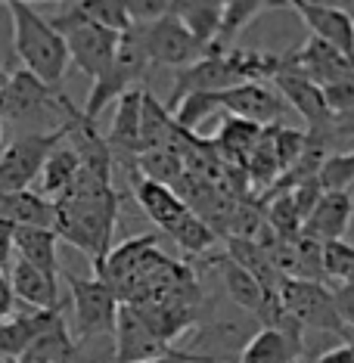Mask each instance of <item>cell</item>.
I'll list each match as a JSON object with an SVG mask.
<instances>
[{"mask_svg": "<svg viewBox=\"0 0 354 363\" xmlns=\"http://www.w3.org/2000/svg\"><path fill=\"white\" fill-rule=\"evenodd\" d=\"M6 10L13 19V50L22 69L44 81L47 87H60L69 72V50H65L62 35L31 4L10 0Z\"/></svg>", "mask_w": 354, "mask_h": 363, "instance_id": "1", "label": "cell"}, {"mask_svg": "<svg viewBox=\"0 0 354 363\" xmlns=\"http://www.w3.org/2000/svg\"><path fill=\"white\" fill-rule=\"evenodd\" d=\"M47 22L62 35L65 50H69V62H75L90 81L100 78L115 56L118 35L96 26V22H90L87 16L78 10V4H69L62 13H56L53 19H47Z\"/></svg>", "mask_w": 354, "mask_h": 363, "instance_id": "2", "label": "cell"}, {"mask_svg": "<svg viewBox=\"0 0 354 363\" xmlns=\"http://www.w3.org/2000/svg\"><path fill=\"white\" fill-rule=\"evenodd\" d=\"M146 69H150V60H146V53H143V44H140L137 28L131 26L125 35H118V47H115L112 62L106 65V72L94 81V87H90L87 103H84V109H81V115H84L87 121H96L106 106L118 103L128 90H134L140 81H143Z\"/></svg>", "mask_w": 354, "mask_h": 363, "instance_id": "3", "label": "cell"}, {"mask_svg": "<svg viewBox=\"0 0 354 363\" xmlns=\"http://www.w3.org/2000/svg\"><path fill=\"white\" fill-rule=\"evenodd\" d=\"M60 277L69 283L72 292V311H75V342L78 348L90 338H112L115 320H118V298L103 279L96 277H78L72 270L60 267Z\"/></svg>", "mask_w": 354, "mask_h": 363, "instance_id": "4", "label": "cell"}, {"mask_svg": "<svg viewBox=\"0 0 354 363\" xmlns=\"http://www.w3.org/2000/svg\"><path fill=\"white\" fill-rule=\"evenodd\" d=\"M280 308L299 323L304 333L317 329V333H333L345 342L348 326L342 323L339 311H336L333 289L326 283H311V279H283L280 283Z\"/></svg>", "mask_w": 354, "mask_h": 363, "instance_id": "5", "label": "cell"}, {"mask_svg": "<svg viewBox=\"0 0 354 363\" xmlns=\"http://www.w3.org/2000/svg\"><path fill=\"white\" fill-rule=\"evenodd\" d=\"M65 140L62 125L53 130H35V134H22L13 143L0 150V193H16V189H28L38 180L44 168L47 155Z\"/></svg>", "mask_w": 354, "mask_h": 363, "instance_id": "6", "label": "cell"}, {"mask_svg": "<svg viewBox=\"0 0 354 363\" xmlns=\"http://www.w3.org/2000/svg\"><path fill=\"white\" fill-rule=\"evenodd\" d=\"M143 44V53L150 65H168V69H187V65L199 62L211 47L199 44L190 31L171 16V10L162 19L150 22V26H134Z\"/></svg>", "mask_w": 354, "mask_h": 363, "instance_id": "7", "label": "cell"}, {"mask_svg": "<svg viewBox=\"0 0 354 363\" xmlns=\"http://www.w3.org/2000/svg\"><path fill=\"white\" fill-rule=\"evenodd\" d=\"M218 109H224L230 118H240V121H252L258 128L277 125L280 115H283L286 103L280 100V94L270 84H258V81H245V84L227 87L211 94Z\"/></svg>", "mask_w": 354, "mask_h": 363, "instance_id": "8", "label": "cell"}, {"mask_svg": "<svg viewBox=\"0 0 354 363\" xmlns=\"http://www.w3.org/2000/svg\"><path fill=\"white\" fill-rule=\"evenodd\" d=\"M60 100H62L60 87H47L31 72L19 69L10 75L4 94H0V121H26L40 115L44 109L60 112Z\"/></svg>", "mask_w": 354, "mask_h": 363, "instance_id": "9", "label": "cell"}, {"mask_svg": "<svg viewBox=\"0 0 354 363\" xmlns=\"http://www.w3.org/2000/svg\"><path fill=\"white\" fill-rule=\"evenodd\" d=\"M289 6L302 16L311 38L354 60V16L348 10L329 4H308V0H292Z\"/></svg>", "mask_w": 354, "mask_h": 363, "instance_id": "10", "label": "cell"}, {"mask_svg": "<svg viewBox=\"0 0 354 363\" xmlns=\"http://www.w3.org/2000/svg\"><path fill=\"white\" fill-rule=\"evenodd\" d=\"M115 363H146L155 357H165L175 348L165 345L162 338L153 335V329L137 317L128 304L118 308V320H115Z\"/></svg>", "mask_w": 354, "mask_h": 363, "instance_id": "11", "label": "cell"}, {"mask_svg": "<svg viewBox=\"0 0 354 363\" xmlns=\"http://www.w3.org/2000/svg\"><path fill=\"white\" fill-rule=\"evenodd\" d=\"M274 87H277L280 100L289 103L292 109L311 125V130H326V128H336V125H354V121L333 118V112L326 109L323 90H320L317 84H311L308 78L292 75V72H277V75H274Z\"/></svg>", "mask_w": 354, "mask_h": 363, "instance_id": "12", "label": "cell"}, {"mask_svg": "<svg viewBox=\"0 0 354 363\" xmlns=\"http://www.w3.org/2000/svg\"><path fill=\"white\" fill-rule=\"evenodd\" d=\"M354 218V196L351 193H320L311 214L304 218L302 233L314 242H339L348 233V224Z\"/></svg>", "mask_w": 354, "mask_h": 363, "instance_id": "13", "label": "cell"}, {"mask_svg": "<svg viewBox=\"0 0 354 363\" xmlns=\"http://www.w3.org/2000/svg\"><path fill=\"white\" fill-rule=\"evenodd\" d=\"M6 279H10L13 298L28 304V311H60V283H56V277H47L31 264L13 258Z\"/></svg>", "mask_w": 354, "mask_h": 363, "instance_id": "14", "label": "cell"}, {"mask_svg": "<svg viewBox=\"0 0 354 363\" xmlns=\"http://www.w3.org/2000/svg\"><path fill=\"white\" fill-rule=\"evenodd\" d=\"M131 184H134V196L140 202V208L143 214L153 220L155 227L162 230V233H171L180 220L187 218L193 208H187V202L180 199L171 186H162V184H153V180L146 177H131Z\"/></svg>", "mask_w": 354, "mask_h": 363, "instance_id": "15", "label": "cell"}, {"mask_svg": "<svg viewBox=\"0 0 354 363\" xmlns=\"http://www.w3.org/2000/svg\"><path fill=\"white\" fill-rule=\"evenodd\" d=\"M155 245H159V236H155V233L131 236L128 242H121V245H115V249H109V255L103 258L100 267H94V277L103 279V283L115 292V289L125 286L128 279L137 274V267L143 264V258L155 249Z\"/></svg>", "mask_w": 354, "mask_h": 363, "instance_id": "16", "label": "cell"}, {"mask_svg": "<svg viewBox=\"0 0 354 363\" xmlns=\"http://www.w3.org/2000/svg\"><path fill=\"white\" fill-rule=\"evenodd\" d=\"M78 354V342L72 338V329L65 326L62 311H56L44 329L31 338L28 348L16 363H72Z\"/></svg>", "mask_w": 354, "mask_h": 363, "instance_id": "17", "label": "cell"}, {"mask_svg": "<svg viewBox=\"0 0 354 363\" xmlns=\"http://www.w3.org/2000/svg\"><path fill=\"white\" fill-rule=\"evenodd\" d=\"M56 208L50 199H44L35 189H16V193H0V220L10 227H40L53 230Z\"/></svg>", "mask_w": 354, "mask_h": 363, "instance_id": "18", "label": "cell"}, {"mask_svg": "<svg viewBox=\"0 0 354 363\" xmlns=\"http://www.w3.org/2000/svg\"><path fill=\"white\" fill-rule=\"evenodd\" d=\"M56 239L53 230L40 227H13V252L19 261L38 267L47 277H60V255H56Z\"/></svg>", "mask_w": 354, "mask_h": 363, "instance_id": "19", "label": "cell"}, {"mask_svg": "<svg viewBox=\"0 0 354 363\" xmlns=\"http://www.w3.org/2000/svg\"><path fill=\"white\" fill-rule=\"evenodd\" d=\"M177 125L171 112L155 100L150 90H143V109H140V152L153 150H175Z\"/></svg>", "mask_w": 354, "mask_h": 363, "instance_id": "20", "label": "cell"}, {"mask_svg": "<svg viewBox=\"0 0 354 363\" xmlns=\"http://www.w3.org/2000/svg\"><path fill=\"white\" fill-rule=\"evenodd\" d=\"M261 137V128L252 125V121H240V118H224V125H221L215 143H211V152L218 155V159H227V162H236L243 168L245 159H249V152L255 150V143H258Z\"/></svg>", "mask_w": 354, "mask_h": 363, "instance_id": "21", "label": "cell"}, {"mask_svg": "<svg viewBox=\"0 0 354 363\" xmlns=\"http://www.w3.org/2000/svg\"><path fill=\"white\" fill-rule=\"evenodd\" d=\"M65 143V140H62ZM56 146V150L47 155V162H44V168H40V196L44 199H60V196L65 193V189L72 186V180L78 177V171H81V159L75 155V150L72 146Z\"/></svg>", "mask_w": 354, "mask_h": 363, "instance_id": "22", "label": "cell"}, {"mask_svg": "<svg viewBox=\"0 0 354 363\" xmlns=\"http://www.w3.org/2000/svg\"><path fill=\"white\" fill-rule=\"evenodd\" d=\"M168 10L199 44H205V47L215 44L218 22H221V4H209V0H190V4H184V0H177V4H168Z\"/></svg>", "mask_w": 354, "mask_h": 363, "instance_id": "23", "label": "cell"}, {"mask_svg": "<svg viewBox=\"0 0 354 363\" xmlns=\"http://www.w3.org/2000/svg\"><path fill=\"white\" fill-rule=\"evenodd\" d=\"M302 348H295L286 335L277 329H261L249 338V345L233 363H299Z\"/></svg>", "mask_w": 354, "mask_h": 363, "instance_id": "24", "label": "cell"}, {"mask_svg": "<svg viewBox=\"0 0 354 363\" xmlns=\"http://www.w3.org/2000/svg\"><path fill=\"white\" fill-rule=\"evenodd\" d=\"M267 6H274V4H261V0H227V4H221V22H218V35H215L211 50H230L233 40L240 38V31L252 19H258Z\"/></svg>", "mask_w": 354, "mask_h": 363, "instance_id": "25", "label": "cell"}, {"mask_svg": "<svg viewBox=\"0 0 354 363\" xmlns=\"http://www.w3.org/2000/svg\"><path fill=\"white\" fill-rule=\"evenodd\" d=\"M184 159L171 150H153V152H140L137 155V174L153 180V184H162V186H171L180 177H184Z\"/></svg>", "mask_w": 354, "mask_h": 363, "instance_id": "26", "label": "cell"}, {"mask_svg": "<svg viewBox=\"0 0 354 363\" xmlns=\"http://www.w3.org/2000/svg\"><path fill=\"white\" fill-rule=\"evenodd\" d=\"M317 186L323 193H351L354 186V150L351 152H329L317 168Z\"/></svg>", "mask_w": 354, "mask_h": 363, "instance_id": "27", "label": "cell"}, {"mask_svg": "<svg viewBox=\"0 0 354 363\" xmlns=\"http://www.w3.org/2000/svg\"><path fill=\"white\" fill-rule=\"evenodd\" d=\"M320 264H323V279L336 286L354 283V245L339 239V242H326L320 252Z\"/></svg>", "mask_w": 354, "mask_h": 363, "instance_id": "28", "label": "cell"}, {"mask_svg": "<svg viewBox=\"0 0 354 363\" xmlns=\"http://www.w3.org/2000/svg\"><path fill=\"white\" fill-rule=\"evenodd\" d=\"M168 236L175 239L184 252H190V255H205L211 245H215V230H211L209 220H202L196 211L187 214V218L180 220V224L171 230Z\"/></svg>", "mask_w": 354, "mask_h": 363, "instance_id": "29", "label": "cell"}, {"mask_svg": "<svg viewBox=\"0 0 354 363\" xmlns=\"http://www.w3.org/2000/svg\"><path fill=\"white\" fill-rule=\"evenodd\" d=\"M78 10L87 16L90 22H96V26L115 31V35H125L131 28V19H128V10L121 0H81Z\"/></svg>", "mask_w": 354, "mask_h": 363, "instance_id": "30", "label": "cell"}, {"mask_svg": "<svg viewBox=\"0 0 354 363\" xmlns=\"http://www.w3.org/2000/svg\"><path fill=\"white\" fill-rule=\"evenodd\" d=\"M131 26H150V22L162 19L168 13V4L165 0H140V4H125Z\"/></svg>", "mask_w": 354, "mask_h": 363, "instance_id": "31", "label": "cell"}, {"mask_svg": "<svg viewBox=\"0 0 354 363\" xmlns=\"http://www.w3.org/2000/svg\"><path fill=\"white\" fill-rule=\"evenodd\" d=\"M146 363H221L218 354H193V351H180L175 348L165 357H155V360H146Z\"/></svg>", "mask_w": 354, "mask_h": 363, "instance_id": "32", "label": "cell"}, {"mask_svg": "<svg viewBox=\"0 0 354 363\" xmlns=\"http://www.w3.org/2000/svg\"><path fill=\"white\" fill-rule=\"evenodd\" d=\"M13 258H16V252H13V227L0 220V274L10 270Z\"/></svg>", "mask_w": 354, "mask_h": 363, "instance_id": "33", "label": "cell"}, {"mask_svg": "<svg viewBox=\"0 0 354 363\" xmlns=\"http://www.w3.org/2000/svg\"><path fill=\"white\" fill-rule=\"evenodd\" d=\"M13 313H16V298H13L10 279H6V274H0V323L10 320Z\"/></svg>", "mask_w": 354, "mask_h": 363, "instance_id": "34", "label": "cell"}, {"mask_svg": "<svg viewBox=\"0 0 354 363\" xmlns=\"http://www.w3.org/2000/svg\"><path fill=\"white\" fill-rule=\"evenodd\" d=\"M317 363H354V354H351L348 345L342 342V345H333V348H326L317 357Z\"/></svg>", "mask_w": 354, "mask_h": 363, "instance_id": "35", "label": "cell"}, {"mask_svg": "<svg viewBox=\"0 0 354 363\" xmlns=\"http://www.w3.org/2000/svg\"><path fill=\"white\" fill-rule=\"evenodd\" d=\"M6 81H10V72L0 65V94H4V87H6Z\"/></svg>", "mask_w": 354, "mask_h": 363, "instance_id": "36", "label": "cell"}, {"mask_svg": "<svg viewBox=\"0 0 354 363\" xmlns=\"http://www.w3.org/2000/svg\"><path fill=\"white\" fill-rule=\"evenodd\" d=\"M345 345H348L351 354H354V329H348V335H345Z\"/></svg>", "mask_w": 354, "mask_h": 363, "instance_id": "37", "label": "cell"}, {"mask_svg": "<svg viewBox=\"0 0 354 363\" xmlns=\"http://www.w3.org/2000/svg\"><path fill=\"white\" fill-rule=\"evenodd\" d=\"M0 143H4V121H0Z\"/></svg>", "mask_w": 354, "mask_h": 363, "instance_id": "38", "label": "cell"}, {"mask_svg": "<svg viewBox=\"0 0 354 363\" xmlns=\"http://www.w3.org/2000/svg\"><path fill=\"white\" fill-rule=\"evenodd\" d=\"M0 363H16V360H0Z\"/></svg>", "mask_w": 354, "mask_h": 363, "instance_id": "39", "label": "cell"}, {"mask_svg": "<svg viewBox=\"0 0 354 363\" xmlns=\"http://www.w3.org/2000/svg\"><path fill=\"white\" fill-rule=\"evenodd\" d=\"M351 16H354V13H351Z\"/></svg>", "mask_w": 354, "mask_h": 363, "instance_id": "40", "label": "cell"}]
</instances>
